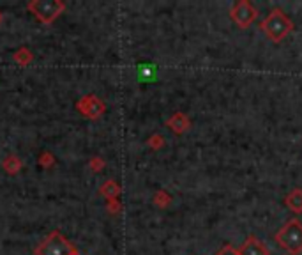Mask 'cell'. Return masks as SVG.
<instances>
[{
	"mask_svg": "<svg viewBox=\"0 0 302 255\" xmlns=\"http://www.w3.org/2000/svg\"><path fill=\"white\" fill-rule=\"evenodd\" d=\"M34 255H78V250L60 231H52L35 246Z\"/></svg>",
	"mask_w": 302,
	"mask_h": 255,
	"instance_id": "1",
	"label": "cell"
},
{
	"mask_svg": "<svg viewBox=\"0 0 302 255\" xmlns=\"http://www.w3.org/2000/svg\"><path fill=\"white\" fill-rule=\"evenodd\" d=\"M27 11L35 16L42 25H52L66 11L64 0H30L27 2Z\"/></svg>",
	"mask_w": 302,
	"mask_h": 255,
	"instance_id": "2",
	"label": "cell"
},
{
	"mask_svg": "<svg viewBox=\"0 0 302 255\" xmlns=\"http://www.w3.org/2000/svg\"><path fill=\"white\" fill-rule=\"evenodd\" d=\"M262 30L267 34V38L274 43H279L292 32L293 23L286 18V14L281 9H274L260 25Z\"/></svg>",
	"mask_w": 302,
	"mask_h": 255,
	"instance_id": "3",
	"label": "cell"
},
{
	"mask_svg": "<svg viewBox=\"0 0 302 255\" xmlns=\"http://www.w3.org/2000/svg\"><path fill=\"white\" fill-rule=\"evenodd\" d=\"M276 241L288 253L299 255L302 252V224L299 220H290L279 229Z\"/></svg>",
	"mask_w": 302,
	"mask_h": 255,
	"instance_id": "4",
	"label": "cell"
},
{
	"mask_svg": "<svg viewBox=\"0 0 302 255\" xmlns=\"http://www.w3.org/2000/svg\"><path fill=\"white\" fill-rule=\"evenodd\" d=\"M76 110L81 117L89 121H99L106 114V103L98 94H85L76 101Z\"/></svg>",
	"mask_w": 302,
	"mask_h": 255,
	"instance_id": "5",
	"label": "cell"
},
{
	"mask_svg": "<svg viewBox=\"0 0 302 255\" xmlns=\"http://www.w3.org/2000/svg\"><path fill=\"white\" fill-rule=\"evenodd\" d=\"M256 9L251 6L247 0H240L232 7V20L239 25L240 28H247L254 20H256Z\"/></svg>",
	"mask_w": 302,
	"mask_h": 255,
	"instance_id": "6",
	"label": "cell"
},
{
	"mask_svg": "<svg viewBox=\"0 0 302 255\" xmlns=\"http://www.w3.org/2000/svg\"><path fill=\"white\" fill-rule=\"evenodd\" d=\"M239 255H271V252L256 236H249L239 248Z\"/></svg>",
	"mask_w": 302,
	"mask_h": 255,
	"instance_id": "7",
	"label": "cell"
},
{
	"mask_svg": "<svg viewBox=\"0 0 302 255\" xmlns=\"http://www.w3.org/2000/svg\"><path fill=\"white\" fill-rule=\"evenodd\" d=\"M166 126L175 133V135H184L191 128V121L184 112H175L170 119H166Z\"/></svg>",
	"mask_w": 302,
	"mask_h": 255,
	"instance_id": "8",
	"label": "cell"
},
{
	"mask_svg": "<svg viewBox=\"0 0 302 255\" xmlns=\"http://www.w3.org/2000/svg\"><path fill=\"white\" fill-rule=\"evenodd\" d=\"M2 168L7 175H18L23 170V160H21L18 154H7L2 160Z\"/></svg>",
	"mask_w": 302,
	"mask_h": 255,
	"instance_id": "9",
	"label": "cell"
},
{
	"mask_svg": "<svg viewBox=\"0 0 302 255\" xmlns=\"http://www.w3.org/2000/svg\"><path fill=\"white\" fill-rule=\"evenodd\" d=\"M120 192H122L120 183H117L115 179H106V181H104L103 185L99 186V195H103L106 200H110V199H118Z\"/></svg>",
	"mask_w": 302,
	"mask_h": 255,
	"instance_id": "10",
	"label": "cell"
},
{
	"mask_svg": "<svg viewBox=\"0 0 302 255\" xmlns=\"http://www.w3.org/2000/svg\"><path fill=\"white\" fill-rule=\"evenodd\" d=\"M13 60L20 67H27L28 64L34 60V53H32V50H28L27 46H20V48L13 53Z\"/></svg>",
	"mask_w": 302,
	"mask_h": 255,
	"instance_id": "11",
	"label": "cell"
},
{
	"mask_svg": "<svg viewBox=\"0 0 302 255\" xmlns=\"http://www.w3.org/2000/svg\"><path fill=\"white\" fill-rule=\"evenodd\" d=\"M285 202L293 213H302V190H293L292 193H288Z\"/></svg>",
	"mask_w": 302,
	"mask_h": 255,
	"instance_id": "12",
	"label": "cell"
},
{
	"mask_svg": "<svg viewBox=\"0 0 302 255\" xmlns=\"http://www.w3.org/2000/svg\"><path fill=\"white\" fill-rule=\"evenodd\" d=\"M152 204L156 207H159V209H166V207L171 204V195L166 192V190H157V192L154 193Z\"/></svg>",
	"mask_w": 302,
	"mask_h": 255,
	"instance_id": "13",
	"label": "cell"
},
{
	"mask_svg": "<svg viewBox=\"0 0 302 255\" xmlns=\"http://www.w3.org/2000/svg\"><path fill=\"white\" fill-rule=\"evenodd\" d=\"M37 165L41 168H45V170H50V168H53L57 165L55 154H53L52 151H42V153L37 156Z\"/></svg>",
	"mask_w": 302,
	"mask_h": 255,
	"instance_id": "14",
	"label": "cell"
},
{
	"mask_svg": "<svg viewBox=\"0 0 302 255\" xmlns=\"http://www.w3.org/2000/svg\"><path fill=\"white\" fill-rule=\"evenodd\" d=\"M164 136L161 135V133H154V135H150L149 138H147V145L150 147L152 151H159V149H163L164 147Z\"/></svg>",
	"mask_w": 302,
	"mask_h": 255,
	"instance_id": "15",
	"label": "cell"
},
{
	"mask_svg": "<svg viewBox=\"0 0 302 255\" xmlns=\"http://www.w3.org/2000/svg\"><path fill=\"white\" fill-rule=\"evenodd\" d=\"M104 167H106V160H104L103 156H91V160H89V168H91L94 174H99V172L104 170Z\"/></svg>",
	"mask_w": 302,
	"mask_h": 255,
	"instance_id": "16",
	"label": "cell"
},
{
	"mask_svg": "<svg viewBox=\"0 0 302 255\" xmlns=\"http://www.w3.org/2000/svg\"><path fill=\"white\" fill-rule=\"evenodd\" d=\"M106 211H108V214H111V216H117V214L122 213V202L118 199L106 200Z\"/></svg>",
	"mask_w": 302,
	"mask_h": 255,
	"instance_id": "17",
	"label": "cell"
},
{
	"mask_svg": "<svg viewBox=\"0 0 302 255\" xmlns=\"http://www.w3.org/2000/svg\"><path fill=\"white\" fill-rule=\"evenodd\" d=\"M215 255H239V250H235L233 246H230V245H225Z\"/></svg>",
	"mask_w": 302,
	"mask_h": 255,
	"instance_id": "18",
	"label": "cell"
},
{
	"mask_svg": "<svg viewBox=\"0 0 302 255\" xmlns=\"http://www.w3.org/2000/svg\"><path fill=\"white\" fill-rule=\"evenodd\" d=\"M4 21V14H2V11H0V23Z\"/></svg>",
	"mask_w": 302,
	"mask_h": 255,
	"instance_id": "19",
	"label": "cell"
},
{
	"mask_svg": "<svg viewBox=\"0 0 302 255\" xmlns=\"http://www.w3.org/2000/svg\"><path fill=\"white\" fill-rule=\"evenodd\" d=\"M78 255H80V253H78Z\"/></svg>",
	"mask_w": 302,
	"mask_h": 255,
	"instance_id": "20",
	"label": "cell"
}]
</instances>
